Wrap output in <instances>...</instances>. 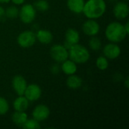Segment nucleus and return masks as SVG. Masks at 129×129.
I'll use <instances>...</instances> for the list:
<instances>
[{
    "label": "nucleus",
    "instance_id": "f257e3e1",
    "mask_svg": "<svg viewBox=\"0 0 129 129\" xmlns=\"http://www.w3.org/2000/svg\"><path fill=\"white\" fill-rule=\"evenodd\" d=\"M106 8L104 0H88L85 3L82 12L89 19H97L104 15Z\"/></svg>",
    "mask_w": 129,
    "mask_h": 129
},
{
    "label": "nucleus",
    "instance_id": "f03ea898",
    "mask_svg": "<svg viewBox=\"0 0 129 129\" xmlns=\"http://www.w3.org/2000/svg\"><path fill=\"white\" fill-rule=\"evenodd\" d=\"M105 35L109 41L112 42H120L125 39L128 33L125 29L124 25L119 22H113L107 26Z\"/></svg>",
    "mask_w": 129,
    "mask_h": 129
},
{
    "label": "nucleus",
    "instance_id": "7ed1b4c3",
    "mask_svg": "<svg viewBox=\"0 0 129 129\" xmlns=\"http://www.w3.org/2000/svg\"><path fill=\"white\" fill-rule=\"evenodd\" d=\"M69 57L76 63H85L90 58V53L88 49L81 45L75 44L69 49Z\"/></svg>",
    "mask_w": 129,
    "mask_h": 129
},
{
    "label": "nucleus",
    "instance_id": "20e7f679",
    "mask_svg": "<svg viewBox=\"0 0 129 129\" xmlns=\"http://www.w3.org/2000/svg\"><path fill=\"white\" fill-rule=\"evenodd\" d=\"M51 58L57 63H62L69 57L68 50L61 45H54L50 49Z\"/></svg>",
    "mask_w": 129,
    "mask_h": 129
},
{
    "label": "nucleus",
    "instance_id": "39448f33",
    "mask_svg": "<svg viewBox=\"0 0 129 129\" xmlns=\"http://www.w3.org/2000/svg\"><path fill=\"white\" fill-rule=\"evenodd\" d=\"M17 41L20 47L24 48H29L35 44L36 41V36L33 32L29 30H26L22 32L18 36Z\"/></svg>",
    "mask_w": 129,
    "mask_h": 129
},
{
    "label": "nucleus",
    "instance_id": "423d86ee",
    "mask_svg": "<svg viewBox=\"0 0 129 129\" xmlns=\"http://www.w3.org/2000/svg\"><path fill=\"white\" fill-rule=\"evenodd\" d=\"M36 15V11L35 8L30 4L24 5L20 11H19V16L20 20L24 23H32Z\"/></svg>",
    "mask_w": 129,
    "mask_h": 129
},
{
    "label": "nucleus",
    "instance_id": "0eeeda50",
    "mask_svg": "<svg viewBox=\"0 0 129 129\" xmlns=\"http://www.w3.org/2000/svg\"><path fill=\"white\" fill-rule=\"evenodd\" d=\"M23 95L28 101H36L40 98L42 95V89L38 85L31 84L26 86Z\"/></svg>",
    "mask_w": 129,
    "mask_h": 129
},
{
    "label": "nucleus",
    "instance_id": "6e6552de",
    "mask_svg": "<svg viewBox=\"0 0 129 129\" xmlns=\"http://www.w3.org/2000/svg\"><path fill=\"white\" fill-rule=\"evenodd\" d=\"M82 30L85 35L94 36L100 31V25L97 21L94 20V19H89L83 23Z\"/></svg>",
    "mask_w": 129,
    "mask_h": 129
},
{
    "label": "nucleus",
    "instance_id": "1a4fd4ad",
    "mask_svg": "<svg viewBox=\"0 0 129 129\" xmlns=\"http://www.w3.org/2000/svg\"><path fill=\"white\" fill-rule=\"evenodd\" d=\"M49 115H50V110L47 106L44 104H39L36 106L33 111V117L34 119L37 120L38 122H41L47 119Z\"/></svg>",
    "mask_w": 129,
    "mask_h": 129
},
{
    "label": "nucleus",
    "instance_id": "9d476101",
    "mask_svg": "<svg viewBox=\"0 0 129 129\" xmlns=\"http://www.w3.org/2000/svg\"><path fill=\"white\" fill-rule=\"evenodd\" d=\"M27 84L26 79L20 75L15 76L12 79V87L15 92L19 95H23L24 91L26 88Z\"/></svg>",
    "mask_w": 129,
    "mask_h": 129
},
{
    "label": "nucleus",
    "instance_id": "9b49d317",
    "mask_svg": "<svg viewBox=\"0 0 129 129\" xmlns=\"http://www.w3.org/2000/svg\"><path fill=\"white\" fill-rule=\"evenodd\" d=\"M65 37H66V42H65V48L68 50L70 49V48L75 45L77 44L79 42V32L73 28L68 29L66 32L65 34Z\"/></svg>",
    "mask_w": 129,
    "mask_h": 129
},
{
    "label": "nucleus",
    "instance_id": "f8f14e48",
    "mask_svg": "<svg viewBox=\"0 0 129 129\" xmlns=\"http://www.w3.org/2000/svg\"><path fill=\"white\" fill-rule=\"evenodd\" d=\"M103 52L107 58L113 60V59L117 58L120 55L121 49L119 45L114 43H110V44H107L104 48Z\"/></svg>",
    "mask_w": 129,
    "mask_h": 129
},
{
    "label": "nucleus",
    "instance_id": "ddd939ff",
    "mask_svg": "<svg viewBox=\"0 0 129 129\" xmlns=\"http://www.w3.org/2000/svg\"><path fill=\"white\" fill-rule=\"evenodd\" d=\"M114 16L119 20L125 19L128 17L129 14V7L127 3L119 2L114 6L113 8Z\"/></svg>",
    "mask_w": 129,
    "mask_h": 129
},
{
    "label": "nucleus",
    "instance_id": "4468645a",
    "mask_svg": "<svg viewBox=\"0 0 129 129\" xmlns=\"http://www.w3.org/2000/svg\"><path fill=\"white\" fill-rule=\"evenodd\" d=\"M36 39L41 42L42 44L47 45L49 44L52 39H53V35L51 33V31L47 30V29H40L37 32L36 35Z\"/></svg>",
    "mask_w": 129,
    "mask_h": 129
},
{
    "label": "nucleus",
    "instance_id": "2eb2a0df",
    "mask_svg": "<svg viewBox=\"0 0 129 129\" xmlns=\"http://www.w3.org/2000/svg\"><path fill=\"white\" fill-rule=\"evenodd\" d=\"M29 107V101L23 95L19 96L13 103V107L16 111H26Z\"/></svg>",
    "mask_w": 129,
    "mask_h": 129
},
{
    "label": "nucleus",
    "instance_id": "dca6fc26",
    "mask_svg": "<svg viewBox=\"0 0 129 129\" xmlns=\"http://www.w3.org/2000/svg\"><path fill=\"white\" fill-rule=\"evenodd\" d=\"M84 5V0H67L68 8L76 14H79L82 12Z\"/></svg>",
    "mask_w": 129,
    "mask_h": 129
},
{
    "label": "nucleus",
    "instance_id": "f3484780",
    "mask_svg": "<svg viewBox=\"0 0 129 129\" xmlns=\"http://www.w3.org/2000/svg\"><path fill=\"white\" fill-rule=\"evenodd\" d=\"M27 114L25 111H16L12 114L11 119L15 125L22 127L27 120Z\"/></svg>",
    "mask_w": 129,
    "mask_h": 129
},
{
    "label": "nucleus",
    "instance_id": "a211bd4d",
    "mask_svg": "<svg viewBox=\"0 0 129 129\" xmlns=\"http://www.w3.org/2000/svg\"><path fill=\"white\" fill-rule=\"evenodd\" d=\"M63 64L61 66V69L63 72L67 75H73L75 74L77 71V67L75 62L71 60H66L62 62Z\"/></svg>",
    "mask_w": 129,
    "mask_h": 129
},
{
    "label": "nucleus",
    "instance_id": "6ab92c4d",
    "mask_svg": "<svg viewBox=\"0 0 129 129\" xmlns=\"http://www.w3.org/2000/svg\"><path fill=\"white\" fill-rule=\"evenodd\" d=\"M82 84V79L74 74L70 75V76L67 79V85L68 88L71 89H77L81 87Z\"/></svg>",
    "mask_w": 129,
    "mask_h": 129
},
{
    "label": "nucleus",
    "instance_id": "aec40b11",
    "mask_svg": "<svg viewBox=\"0 0 129 129\" xmlns=\"http://www.w3.org/2000/svg\"><path fill=\"white\" fill-rule=\"evenodd\" d=\"M96 66L101 70H105L109 67V62L106 57L101 56L96 60Z\"/></svg>",
    "mask_w": 129,
    "mask_h": 129
},
{
    "label": "nucleus",
    "instance_id": "412c9836",
    "mask_svg": "<svg viewBox=\"0 0 129 129\" xmlns=\"http://www.w3.org/2000/svg\"><path fill=\"white\" fill-rule=\"evenodd\" d=\"M22 127L26 129H39L40 128V125H39V122H38L34 119H27V120L26 121V122L23 124Z\"/></svg>",
    "mask_w": 129,
    "mask_h": 129
},
{
    "label": "nucleus",
    "instance_id": "4be33fe9",
    "mask_svg": "<svg viewBox=\"0 0 129 129\" xmlns=\"http://www.w3.org/2000/svg\"><path fill=\"white\" fill-rule=\"evenodd\" d=\"M89 46L93 51H98L101 48V42L98 37H91L89 40Z\"/></svg>",
    "mask_w": 129,
    "mask_h": 129
},
{
    "label": "nucleus",
    "instance_id": "5701e85b",
    "mask_svg": "<svg viewBox=\"0 0 129 129\" xmlns=\"http://www.w3.org/2000/svg\"><path fill=\"white\" fill-rule=\"evenodd\" d=\"M5 12L6 16L10 18H14L19 15V11H18L17 8H16L14 6H11V7L8 8Z\"/></svg>",
    "mask_w": 129,
    "mask_h": 129
},
{
    "label": "nucleus",
    "instance_id": "b1692460",
    "mask_svg": "<svg viewBox=\"0 0 129 129\" xmlns=\"http://www.w3.org/2000/svg\"><path fill=\"white\" fill-rule=\"evenodd\" d=\"M9 109V105L5 98L0 97V115H5L7 113Z\"/></svg>",
    "mask_w": 129,
    "mask_h": 129
},
{
    "label": "nucleus",
    "instance_id": "393cba45",
    "mask_svg": "<svg viewBox=\"0 0 129 129\" xmlns=\"http://www.w3.org/2000/svg\"><path fill=\"white\" fill-rule=\"evenodd\" d=\"M35 6L38 10H39L41 11H45L49 8V5L46 0H39L37 2H36Z\"/></svg>",
    "mask_w": 129,
    "mask_h": 129
},
{
    "label": "nucleus",
    "instance_id": "a878e982",
    "mask_svg": "<svg viewBox=\"0 0 129 129\" xmlns=\"http://www.w3.org/2000/svg\"><path fill=\"white\" fill-rule=\"evenodd\" d=\"M11 1L13 3H14L16 5H21L25 2V0H11Z\"/></svg>",
    "mask_w": 129,
    "mask_h": 129
},
{
    "label": "nucleus",
    "instance_id": "bb28decb",
    "mask_svg": "<svg viewBox=\"0 0 129 129\" xmlns=\"http://www.w3.org/2000/svg\"><path fill=\"white\" fill-rule=\"evenodd\" d=\"M4 14H5V10H4V8H3L2 6H0V18H1Z\"/></svg>",
    "mask_w": 129,
    "mask_h": 129
},
{
    "label": "nucleus",
    "instance_id": "cd10ccee",
    "mask_svg": "<svg viewBox=\"0 0 129 129\" xmlns=\"http://www.w3.org/2000/svg\"><path fill=\"white\" fill-rule=\"evenodd\" d=\"M128 26H129V23H128V22H127V23H125V25L124 26V27H125V31H126V33H127L128 34V33H129Z\"/></svg>",
    "mask_w": 129,
    "mask_h": 129
},
{
    "label": "nucleus",
    "instance_id": "c85d7f7f",
    "mask_svg": "<svg viewBox=\"0 0 129 129\" xmlns=\"http://www.w3.org/2000/svg\"><path fill=\"white\" fill-rule=\"evenodd\" d=\"M125 87L128 88L129 86L128 85V77H127L126 79H125Z\"/></svg>",
    "mask_w": 129,
    "mask_h": 129
},
{
    "label": "nucleus",
    "instance_id": "c756f323",
    "mask_svg": "<svg viewBox=\"0 0 129 129\" xmlns=\"http://www.w3.org/2000/svg\"><path fill=\"white\" fill-rule=\"evenodd\" d=\"M10 0H0V3H7Z\"/></svg>",
    "mask_w": 129,
    "mask_h": 129
}]
</instances>
